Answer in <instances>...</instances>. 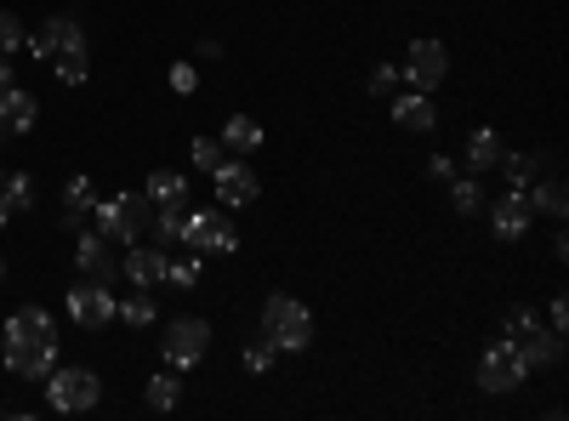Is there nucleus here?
Returning <instances> with one entry per match:
<instances>
[{
	"label": "nucleus",
	"instance_id": "obj_1",
	"mask_svg": "<svg viewBox=\"0 0 569 421\" xmlns=\"http://www.w3.org/2000/svg\"><path fill=\"white\" fill-rule=\"evenodd\" d=\"M98 233L109 245H137L142 233L154 228V200L149 194H114V200H98Z\"/></svg>",
	"mask_w": 569,
	"mask_h": 421
},
{
	"label": "nucleus",
	"instance_id": "obj_2",
	"mask_svg": "<svg viewBox=\"0 0 569 421\" xmlns=\"http://www.w3.org/2000/svg\"><path fill=\"white\" fill-rule=\"evenodd\" d=\"M262 337H268L279 353H308V342H313V313H308V302H297V297H268V302H262Z\"/></svg>",
	"mask_w": 569,
	"mask_h": 421
},
{
	"label": "nucleus",
	"instance_id": "obj_3",
	"mask_svg": "<svg viewBox=\"0 0 569 421\" xmlns=\"http://www.w3.org/2000/svg\"><path fill=\"white\" fill-rule=\"evenodd\" d=\"M103 399V377L86 364H52V377H46V404L63 410V415H80Z\"/></svg>",
	"mask_w": 569,
	"mask_h": 421
},
{
	"label": "nucleus",
	"instance_id": "obj_4",
	"mask_svg": "<svg viewBox=\"0 0 569 421\" xmlns=\"http://www.w3.org/2000/svg\"><path fill=\"white\" fill-rule=\"evenodd\" d=\"M182 245L194 257H233V251H240V228H233L222 211H188Z\"/></svg>",
	"mask_w": 569,
	"mask_h": 421
},
{
	"label": "nucleus",
	"instance_id": "obj_5",
	"mask_svg": "<svg viewBox=\"0 0 569 421\" xmlns=\"http://www.w3.org/2000/svg\"><path fill=\"white\" fill-rule=\"evenodd\" d=\"M160 353H166L171 370H194V364L211 353V324L194 319V313L171 319V324H166V337H160Z\"/></svg>",
	"mask_w": 569,
	"mask_h": 421
},
{
	"label": "nucleus",
	"instance_id": "obj_6",
	"mask_svg": "<svg viewBox=\"0 0 569 421\" xmlns=\"http://www.w3.org/2000/svg\"><path fill=\"white\" fill-rule=\"evenodd\" d=\"M0 359H7V370L18 382H46L58 364V337H7Z\"/></svg>",
	"mask_w": 569,
	"mask_h": 421
},
{
	"label": "nucleus",
	"instance_id": "obj_7",
	"mask_svg": "<svg viewBox=\"0 0 569 421\" xmlns=\"http://www.w3.org/2000/svg\"><path fill=\"white\" fill-rule=\"evenodd\" d=\"M525 382H530V364L518 359V348H512L507 337L490 342L485 359H479V388H485V393H518Z\"/></svg>",
	"mask_w": 569,
	"mask_h": 421
},
{
	"label": "nucleus",
	"instance_id": "obj_8",
	"mask_svg": "<svg viewBox=\"0 0 569 421\" xmlns=\"http://www.w3.org/2000/svg\"><path fill=\"white\" fill-rule=\"evenodd\" d=\"M63 308H69V319L74 324H86V331H103V324H114V285H103V279H80V285L63 297Z\"/></svg>",
	"mask_w": 569,
	"mask_h": 421
},
{
	"label": "nucleus",
	"instance_id": "obj_9",
	"mask_svg": "<svg viewBox=\"0 0 569 421\" xmlns=\"http://www.w3.org/2000/svg\"><path fill=\"white\" fill-rule=\"evenodd\" d=\"M399 74L410 80V91H439V86H445V74H450V52H445V40H410V52H405Z\"/></svg>",
	"mask_w": 569,
	"mask_h": 421
},
{
	"label": "nucleus",
	"instance_id": "obj_10",
	"mask_svg": "<svg viewBox=\"0 0 569 421\" xmlns=\"http://www.w3.org/2000/svg\"><path fill=\"white\" fill-rule=\"evenodd\" d=\"M211 182H217V206H222V211H246V206L262 200V177H257L240 154L222 160V166L211 171Z\"/></svg>",
	"mask_w": 569,
	"mask_h": 421
},
{
	"label": "nucleus",
	"instance_id": "obj_11",
	"mask_svg": "<svg viewBox=\"0 0 569 421\" xmlns=\"http://www.w3.org/2000/svg\"><path fill=\"white\" fill-rule=\"evenodd\" d=\"M23 52H34L40 63H52L58 52H86V29H80V18L58 12V18H46V23H40V34L23 40Z\"/></svg>",
	"mask_w": 569,
	"mask_h": 421
},
{
	"label": "nucleus",
	"instance_id": "obj_12",
	"mask_svg": "<svg viewBox=\"0 0 569 421\" xmlns=\"http://www.w3.org/2000/svg\"><path fill=\"white\" fill-rule=\"evenodd\" d=\"M490 228L496 240H525V233L536 228V206H530V189H507L501 200H490Z\"/></svg>",
	"mask_w": 569,
	"mask_h": 421
},
{
	"label": "nucleus",
	"instance_id": "obj_13",
	"mask_svg": "<svg viewBox=\"0 0 569 421\" xmlns=\"http://www.w3.org/2000/svg\"><path fill=\"white\" fill-rule=\"evenodd\" d=\"M388 114H393L399 131H416V137H427V131L439 126L433 91H393V98H388Z\"/></svg>",
	"mask_w": 569,
	"mask_h": 421
},
{
	"label": "nucleus",
	"instance_id": "obj_14",
	"mask_svg": "<svg viewBox=\"0 0 569 421\" xmlns=\"http://www.w3.org/2000/svg\"><path fill=\"white\" fill-rule=\"evenodd\" d=\"M74 268L86 279H103V285L120 279V257H114V245L103 240V233H80V240H74Z\"/></svg>",
	"mask_w": 569,
	"mask_h": 421
},
{
	"label": "nucleus",
	"instance_id": "obj_15",
	"mask_svg": "<svg viewBox=\"0 0 569 421\" xmlns=\"http://www.w3.org/2000/svg\"><path fill=\"white\" fill-rule=\"evenodd\" d=\"M120 273L131 279V285L154 291V285H166V251H160V245H131V251L120 257Z\"/></svg>",
	"mask_w": 569,
	"mask_h": 421
},
{
	"label": "nucleus",
	"instance_id": "obj_16",
	"mask_svg": "<svg viewBox=\"0 0 569 421\" xmlns=\"http://www.w3.org/2000/svg\"><path fill=\"white\" fill-rule=\"evenodd\" d=\"M512 348H518V359H525L530 370H552V364H563V337H558V331H547V324L525 331Z\"/></svg>",
	"mask_w": 569,
	"mask_h": 421
},
{
	"label": "nucleus",
	"instance_id": "obj_17",
	"mask_svg": "<svg viewBox=\"0 0 569 421\" xmlns=\"http://www.w3.org/2000/svg\"><path fill=\"white\" fill-rule=\"evenodd\" d=\"M34 120H40L34 91H23V86H7V91H0V126H7L12 137H18V131H34Z\"/></svg>",
	"mask_w": 569,
	"mask_h": 421
},
{
	"label": "nucleus",
	"instance_id": "obj_18",
	"mask_svg": "<svg viewBox=\"0 0 569 421\" xmlns=\"http://www.w3.org/2000/svg\"><path fill=\"white\" fill-rule=\"evenodd\" d=\"M222 149H228V154H240V160H246V154H257V149H262V120L233 114V120L222 126Z\"/></svg>",
	"mask_w": 569,
	"mask_h": 421
},
{
	"label": "nucleus",
	"instance_id": "obj_19",
	"mask_svg": "<svg viewBox=\"0 0 569 421\" xmlns=\"http://www.w3.org/2000/svg\"><path fill=\"white\" fill-rule=\"evenodd\" d=\"M496 160H501V131H496V126H479V131L467 137V171L485 177Z\"/></svg>",
	"mask_w": 569,
	"mask_h": 421
},
{
	"label": "nucleus",
	"instance_id": "obj_20",
	"mask_svg": "<svg viewBox=\"0 0 569 421\" xmlns=\"http://www.w3.org/2000/svg\"><path fill=\"white\" fill-rule=\"evenodd\" d=\"M142 194H149L154 206H188V177L182 171H149Z\"/></svg>",
	"mask_w": 569,
	"mask_h": 421
},
{
	"label": "nucleus",
	"instance_id": "obj_21",
	"mask_svg": "<svg viewBox=\"0 0 569 421\" xmlns=\"http://www.w3.org/2000/svg\"><path fill=\"white\" fill-rule=\"evenodd\" d=\"M142 404H149V410H160V415L182 404V382H177V370H171V364L160 370V377H149V388H142Z\"/></svg>",
	"mask_w": 569,
	"mask_h": 421
},
{
	"label": "nucleus",
	"instance_id": "obj_22",
	"mask_svg": "<svg viewBox=\"0 0 569 421\" xmlns=\"http://www.w3.org/2000/svg\"><path fill=\"white\" fill-rule=\"evenodd\" d=\"M114 319H126L131 331H149V324L160 319V302H154V291H142V285H137V291H131V297L114 308Z\"/></svg>",
	"mask_w": 569,
	"mask_h": 421
},
{
	"label": "nucleus",
	"instance_id": "obj_23",
	"mask_svg": "<svg viewBox=\"0 0 569 421\" xmlns=\"http://www.w3.org/2000/svg\"><path fill=\"white\" fill-rule=\"evenodd\" d=\"M530 206H536V217H552V222H563V211H569L563 182H558V177H547V182H530Z\"/></svg>",
	"mask_w": 569,
	"mask_h": 421
},
{
	"label": "nucleus",
	"instance_id": "obj_24",
	"mask_svg": "<svg viewBox=\"0 0 569 421\" xmlns=\"http://www.w3.org/2000/svg\"><path fill=\"white\" fill-rule=\"evenodd\" d=\"M7 337H58V319L46 313V308H18L7 319Z\"/></svg>",
	"mask_w": 569,
	"mask_h": 421
},
{
	"label": "nucleus",
	"instance_id": "obj_25",
	"mask_svg": "<svg viewBox=\"0 0 569 421\" xmlns=\"http://www.w3.org/2000/svg\"><path fill=\"white\" fill-rule=\"evenodd\" d=\"M496 166H501V177H507V189H530V182L541 177V154H507V149H501Z\"/></svg>",
	"mask_w": 569,
	"mask_h": 421
},
{
	"label": "nucleus",
	"instance_id": "obj_26",
	"mask_svg": "<svg viewBox=\"0 0 569 421\" xmlns=\"http://www.w3.org/2000/svg\"><path fill=\"white\" fill-rule=\"evenodd\" d=\"M450 206H456L461 217H472V211H485V182L472 177V171H467V177H456V182H450Z\"/></svg>",
	"mask_w": 569,
	"mask_h": 421
},
{
	"label": "nucleus",
	"instance_id": "obj_27",
	"mask_svg": "<svg viewBox=\"0 0 569 421\" xmlns=\"http://www.w3.org/2000/svg\"><path fill=\"white\" fill-rule=\"evenodd\" d=\"M0 194L12 200V211H18V217H23V211H34V177H29V171H7V177H0Z\"/></svg>",
	"mask_w": 569,
	"mask_h": 421
},
{
	"label": "nucleus",
	"instance_id": "obj_28",
	"mask_svg": "<svg viewBox=\"0 0 569 421\" xmlns=\"http://www.w3.org/2000/svg\"><path fill=\"white\" fill-rule=\"evenodd\" d=\"M91 206H98V189H91V177H86V171H80V177H69V182H63V211L86 217Z\"/></svg>",
	"mask_w": 569,
	"mask_h": 421
},
{
	"label": "nucleus",
	"instance_id": "obj_29",
	"mask_svg": "<svg viewBox=\"0 0 569 421\" xmlns=\"http://www.w3.org/2000/svg\"><path fill=\"white\" fill-rule=\"evenodd\" d=\"M200 262L206 257H194V251H188V257H166V279H171V285H182V291H194L200 285Z\"/></svg>",
	"mask_w": 569,
	"mask_h": 421
},
{
	"label": "nucleus",
	"instance_id": "obj_30",
	"mask_svg": "<svg viewBox=\"0 0 569 421\" xmlns=\"http://www.w3.org/2000/svg\"><path fill=\"white\" fill-rule=\"evenodd\" d=\"M182 222H188L182 206H154V233H160L166 245H182Z\"/></svg>",
	"mask_w": 569,
	"mask_h": 421
},
{
	"label": "nucleus",
	"instance_id": "obj_31",
	"mask_svg": "<svg viewBox=\"0 0 569 421\" xmlns=\"http://www.w3.org/2000/svg\"><path fill=\"white\" fill-rule=\"evenodd\" d=\"M188 154H194V171H206V177L228 160V149L217 143V137H194V143H188Z\"/></svg>",
	"mask_w": 569,
	"mask_h": 421
},
{
	"label": "nucleus",
	"instance_id": "obj_32",
	"mask_svg": "<svg viewBox=\"0 0 569 421\" xmlns=\"http://www.w3.org/2000/svg\"><path fill=\"white\" fill-rule=\"evenodd\" d=\"M23 40H29L23 18H18V12H0V52H7V58H18V52H23Z\"/></svg>",
	"mask_w": 569,
	"mask_h": 421
},
{
	"label": "nucleus",
	"instance_id": "obj_33",
	"mask_svg": "<svg viewBox=\"0 0 569 421\" xmlns=\"http://www.w3.org/2000/svg\"><path fill=\"white\" fill-rule=\"evenodd\" d=\"M52 63H58V80H63V86H86V74H91V69H86V52H58Z\"/></svg>",
	"mask_w": 569,
	"mask_h": 421
},
{
	"label": "nucleus",
	"instance_id": "obj_34",
	"mask_svg": "<svg viewBox=\"0 0 569 421\" xmlns=\"http://www.w3.org/2000/svg\"><path fill=\"white\" fill-rule=\"evenodd\" d=\"M273 359H279V348H273L268 337H257V342L246 348V370H257V377H268V370H273Z\"/></svg>",
	"mask_w": 569,
	"mask_h": 421
},
{
	"label": "nucleus",
	"instance_id": "obj_35",
	"mask_svg": "<svg viewBox=\"0 0 569 421\" xmlns=\"http://www.w3.org/2000/svg\"><path fill=\"white\" fill-rule=\"evenodd\" d=\"M365 86H370V98H393V91H399V69L393 63H376Z\"/></svg>",
	"mask_w": 569,
	"mask_h": 421
},
{
	"label": "nucleus",
	"instance_id": "obj_36",
	"mask_svg": "<svg viewBox=\"0 0 569 421\" xmlns=\"http://www.w3.org/2000/svg\"><path fill=\"white\" fill-rule=\"evenodd\" d=\"M171 91H182V98H194V91H200L194 63H171Z\"/></svg>",
	"mask_w": 569,
	"mask_h": 421
},
{
	"label": "nucleus",
	"instance_id": "obj_37",
	"mask_svg": "<svg viewBox=\"0 0 569 421\" xmlns=\"http://www.w3.org/2000/svg\"><path fill=\"white\" fill-rule=\"evenodd\" d=\"M547 331H569V308H563V297H552V308H547Z\"/></svg>",
	"mask_w": 569,
	"mask_h": 421
},
{
	"label": "nucleus",
	"instance_id": "obj_38",
	"mask_svg": "<svg viewBox=\"0 0 569 421\" xmlns=\"http://www.w3.org/2000/svg\"><path fill=\"white\" fill-rule=\"evenodd\" d=\"M427 177H439V182H450V177H456V160H450V154H433V160H427Z\"/></svg>",
	"mask_w": 569,
	"mask_h": 421
},
{
	"label": "nucleus",
	"instance_id": "obj_39",
	"mask_svg": "<svg viewBox=\"0 0 569 421\" xmlns=\"http://www.w3.org/2000/svg\"><path fill=\"white\" fill-rule=\"evenodd\" d=\"M7 86H18V63H12L7 52H0V91H7Z\"/></svg>",
	"mask_w": 569,
	"mask_h": 421
},
{
	"label": "nucleus",
	"instance_id": "obj_40",
	"mask_svg": "<svg viewBox=\"0 0 569 421\" xmlns=\"http://www.w3.org/2000/svg\"><path fill=\"white\" fill-rule=\"evenodd\" d=\"M12 217H18V211H12V200H7V194H0V228H7Z\"/></svg>",
	"mask_w": 569,
	"mask_h": 421
},
{
	"label": "nucleus",
	"instance_id": "obj_41",
	"mask_svg": "<svg viewBox=\"0 0 569 421\" xmlns=\"http://www.w3.org/2000/svg\"><path fill=\"white\" fill-rule=\"evenodd\" d=\"M0 279H7V257H0Z\"/></svg>",
	"mask_w": 569,
	"mask_h": 421
},
{
	"label": "nucleus",
	"instance_id": "obj_42",
	"mask_svg": "<svg viewBox=\"0 0 569 421\" xmlns=\"http://www.w3.org/2000/svg\"><path fill=\"white\" fill-rule=\"evenodd\" d=\"M0 177H7V171H0Z\"/></svg>",
	"mask_w": 569,
	"mask_h": 421
}]
</instances>
